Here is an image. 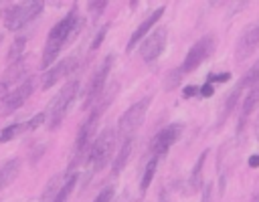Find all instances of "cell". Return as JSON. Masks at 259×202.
Returning <instances> with one entry per match:
<instances>
[{"label":"cell","mask_w":259,"mask_h":202,"mask_svg":"<svg viewBox=\"0 0 259 202\" xmlns=\"http://www.w3.org/2000/svg\"><path fill=\"white\" fill-rule=\"evenodd\" d=\"M83 26V18L79 16V8L73 6L51 30H49V36H47V44H45V50H42V59H40V69H51L55 63H57V57L59 53L63 50V46L81 30Z\"/></svg>","instance_id":"obj_1"},{"label":"cell","mask_w":259,"mask_h":202,"mask_svg":"<svg viewBox=\"0 0 259 202\" xmlns=\"http://www.w3.org/2000/svg\"><path fill=\"white\" fill-rule=\"evenodd\" d=\"M77 93H79V81H69V83H65L61 89H59V93L51 99V103H49V107H47V129L49 131H55L61 123H63V119H65V115H67V111H69V107L73 105V101H75V97H77Z\"/></svg>","instance_id":"obj_2"},{"label":"cell","mask_w":259,"mask_h":202,"mask_svg":"<svg viewBox=\"0 0 259 202\" xmlns=\"http://www.w3.org/2000/svg\"><path fill=\"white\" fill-rule=\"evenodd\" d=\"M45 4L38 0H30V2H20V4H12L8 8H4L2 18H4V26L12 32L22 30L26 24H30L40 12H42Z\"/></svg>","instance_id":"obj_3"},{"label":"cell","mask_w":259,"mask_h":202,"mask_svg":"<svg viewBox=\"0 0 259 202\" xmlns=\"http://www.w3.org/2000/svg\"><path fill=\"white\" fill-rule=\"evenodd\" d=\"M115 129H105V131H101L95 139H93V145H91V152H89V158H87V164L91 166V172H89V176L93 174V172H99V170H103L107 164H109V160H111V154H113V147H115ZM87 176V178H89Z\"/></svg>","instance_id":"obj_4"},{"label":"cell","mask_w":259,"mask_h":202,"mask_svg":"<svg viewBox=\"0 0 259 202\" xmlns=\"http://www.w3.org/2000/svg\"><path fill=\"white\" fill-rule=\"evenodd\" d=\"M148 107H150V97H142V99L136 101L132 107H127V109L123 111V115L119 117V121H117L115 133H117L121 139L134 137V131H136V129L144 123V119H146Z\"/></svg>","instance_id":"obj_5"},{"label":"cell","mask_w":259,"mask_h":202,"mask_svg":"<svg viewBox=\"0 0 259 202\" xmlns=\"http://www.w3.org/2000/svg\"><path fill=\"white\" fill-rule=\"evenodd\" d=\"M113 61H115V57H113V55H107V57L103 59V63L97 67V71L93 73V77H91V81H89V85H87V89H85L83 109L91 107V105L101 97V93H103V89H105V83H107V77H109V73H111Z\"/></svg>","instance_id":"obj_6"},{"label":"cell","mask_w":259,"mask_h":202,"mask_svg":"<svg viewBox=\"0 0 259 202\" xmlns=\"http://www.w3.org/2000/svg\"><path fill=\"white\" fill-rule=\"evenodd\" d=\"M34 85H36L34 79H26V81H22L18 87H14V89H10L6 95H2V99H0V117H8V115H12L18 107H22L24 101L32 95Z\"/></svg>","instance_id":"obj_7"},{"label":"cell","mask_w":259,"mask_h":202,"mask_svg":"<svg viewBox=\"0 0 259 202\" xmlns=\"http://www.w3.org/2000/svg\"><path fill=\"white\" fill-rule=\"evenodd\" d=\"M212 50H214V40H212V36H204V38L196 40V42L190 46V50L186 53V57H184V61H182V65H180L182 75L196 71V69L210 57Z\"/></svg>","instance_id":"obj_8"},{"label":"cell","mask_w":259,"mask_h":202,"mask_svg":"<svg viewBox=\"0 0 259 202\" xmlns=\"http://www.w3.org/2000/svg\"><path fill=\"white\" fill-rule=\"evenodd\" d=\"M166 42H168V28L166 26H158L156 30H152L144 42L140 44V57L146 61V63H154L160 59V55L164 53L166 48Z\"/></svg>","instance_id":"obj_9"},{"label":"cell","mask_w":259,"mask_h":202,"mask_svg":"<svg viewBox=\"0 0 259 202\" xmlns=\"http://www.w3.org/2000/svg\"><path fill=\"white\" fill-rule=\"evenodd\" d=\"M182 129H184L182 123H170V125L162 127V129L152 137V141H150V152H152L156 158H162V156L178 141V137L182 135Z\"/></svg>","instance_id":"obj_10"},{"label":"cell","mask_w":259,"mask_h":202,"mask_svg":"<svg viewBox=\"0 0 259 202\" xmlns=\"http://www.w3.org/2000/svg\"><path fill=\"white\" fill-rule=\"evenodd\" d=\"M77 65H79V59L77 57H67V59H63V61H59V63H55L51 69H47L45 71V75H42V79H40V89L42 91H47V89H51L53 85H57L59 81H63L67 75H71L75 69H77Z\"/></svg>","instance_id":"obj_11"},{"label":"cell","mask_w":259,"mask_h":202,"mask_svg":"<svg viewBox=\"0 0 259 202\" xmlns=\"http://www.w3.org/2000/svg\"><path fill=\"white\" fill-rule=\"evenodd\" d=\"M257 48H259V26L253 24V26H247L241 32V36L235 44V61L237 63L247 61Z\"/></svg>","instance_id":"obj_12"},{"label":"cell","mask_w":259,"mask_h":202,"mask_svg":"<svg viewBox=\"0 0 259 202\" xmlns=\"http://www.w3.org/2000/svg\"><path fill=\"white\" fill-rule=\"evenodd\" d=\"M164 10H166L164 6H158V8H156V10H154V12H152V14L148 16V18H144V20L140 22V26H138V28H136V30L132 32V36H130V40H127L125 53H132V50L136 48V44H138V42H140L142 38H146V36H148V34L152 32V26H154V24H156V22H158V20L162 18Z\"/></svg>","instance_id":"obj_13"},{"label":"cell","mask_w":259,"mask_h":202,"mask_svg":"<svg viewBox=\"0 0 259 202\" xmlns=\"http://www.w3.org/2000/svg\"><path fill=\"white\" fill-rule=\"evenodd\" d=\"M24 73H26V59H20L18 63L8 65V69H6V71L2 73V77H0V95H6L8 89L24 77Z\"/></svg>","instance_id":"obj_14"},{"label":"cell","mask_w":259,"mask_h":202,"mask_svg":"<svg viewBox=\"0 0 259 202\" xmlns=\"http://www.w3.org/2000/svg\"><path fill=\"white\" fill-rule=\"evenodd\" d=\"M20 172V160L18 158H12V160H6L0 164V190L6 188Z\"/></svg>","instance_id":"obj_15"},{"label":"cell","mask_w":259,"mask_h":202,"mask_svg":"<svg viewBox=\"0 0 259 202\" xmlns=\"http://www.w3.org/2000/svg\"><path fill=\"white\" fill-rule=\"evenodd\" d=\"M132 145H134V137L121 141V147H119V152H117V156H115V160H113V164H111V174H113V176H117V174L125 168L127 158H130V154H132Z\"/></svg>","instance_id":"obj_16"},{"label":"cell","mask_w":259,"mask_h":202,"mask_svg":"<svg viewBox=\"0 0 259 202\" xmlns=\"http://www.w3.org/2000/svg\"><path fill=\"white\" fill-rule=\"evenodd\" d=\"M206 156H208V149H202V154L196 158V164L190 172V190L196 192L202 188V170H204V162H206Z\"/></svg>","instance_id":"obj_17"},{"label":"cell","mask_w":259,"mask_h":202,"mask_svg":"<svg viewBox=\"0 0 259 202\" xmlns=\"http://www.w3.org/2000/svg\"><path fill=\"white\" fill-rule=\"evenodd\" d=\"M77 180H79V174L77 172H67L65 178H63V184H61V190H59L55 202H67L69 196H71V192H73V188H75V184H77Z\"/></svg>","instance_id":"obj_18"},{"label":"cell","mask_w":259,"mask_h":202,"mask_svg":"<svg viewBox=\"0 0 259 202\" xmlns=\"http://www.w3.org/2000/svg\"><path fill=\"white\" fill-rule=\"evenodd\" d=\"M26 131H30L28 121H24V123H12V125H8V127H2V129H0V143L12 141L14 137H18V135H22V133H26Z\"/></svg>","instance_id":"obj_19"},{"label":"cell","mask_w":259,"mask_h":202,"mask_svg":"<svg viewBox=\"0 0 259 202\" xmlns=\"http://www.w3.org/2000/svg\"><path fill=\"white\" fill-rule=\"evenodd\" d=\"M63 178H65V176H53V178L49 180V184L45 186V190H42L38 202H55V200H57V194H59V190H61Z\"/></svg>","instance_id":"obj_20"},{"label":"cell","mask_w":259,"mask_h":202,"mask_svg":"<svg viewBox=\"0 0 259 202\" xmlns=\"http://www.w3.org/2000/svg\"><path fill=\"white\" fill-rule=\"evenodd\" d=\"M24 48H26V38L24 36H16L10 44V50L6 55V63L12 65V63H18L20 59H24Z\"/></svg>","instance_id":"obj_21"},{"label":"cell","mask_w":259,"mask_h":202,"mask_svg":"<svg viewBox=\"0 0 259 202\" xmlns=\"http://www.w3.org/2000/svg\"><path fill=\"white\" fill-rule=\"evenodd\" d=\"M158 160H160V158L154 156V158L146 164V170H144V176H142V182H140V194H142V196L148 192V188H150V184H152V180H154V176H156Z\"/></svg>","instance_id":"obj_22"},{"label":"cell","mask_w":259,"mask_h":202,"mask_svg":"<svg viewBox=\"0 0 259 202\" xmlns=\"http://www.w3.org/2000/svg\"><path fill=\"white\" fill-rule=\"evenodd\" d=\"M239 85L243 87V89H253V87H257L259 85V59L253 63V67L241 77V81H239Z\"/></svg>","instance_id":"obj_23"},{"label":"cell","mask_w":259,"mask_h":202,"mask_svg":"<svg viewBox=\"0 0 259 202\" xmlns=\"http://www.w3.org/2000/svg\"><path fill=\"white\" fill-rule=\"evenodd\" d=\"M241 93H243V87L237 83V85H235V89H233V91L227 95V101H225V107H223V119H221V123H223V121L229 117V113L235 109V105H237V101H239Z\"/></svg>","instance_id":"obj_24"},{"label":"cell","mask_w":259,"mask_h":202,"mask_svg":"<svg viewBox=\"0 0 259 202\" xmlns=\"http://www.w3.org/2000/svg\"><path fill=\"white\" fill-rule=\"evenodd\" d=\"M182 71L180 69H174V71H170L168 75H166V79H164V89L166 91H170V89H176L178 87V83L182 81Z\"/></svg>","instance_id":"obj_25"},{"label":"cell","mask_w":259,"mask_h":202,"mask_svg":"<svg viewBox=\"0 0 259 202\" xmlns=\"http://www.w3.org/2000/svg\"><path fill=\"white\" fill-rule=\"evenodd\" d=\"M45 121H47V113H45V111H40V113H34V115L28 119V127H30V131L38 129V127H40Z\"/></svg>","instance_id":"obj_26"},{"label":"cell","mask_w":259,"mask_h":202,"mask_svg":"<svg viewBox=\"0 0 259 202\" xmlns=\"http://www.w3.org/2000/svg\"><path fill=\"white\" fill-rule=\"evenodd\" d=\"M113 194H115V190H113V186H105L97 196H95V200L93 202H111V198H113Z\"/></svg>","instance_id":"obj_27"},{"label":"cell","mask_w":259,"mask_h":202,"mask_svg":"<svg viewBox=\"0 0 259 202\" xmlns=\"http://www.w3.org/2000/svg\"><path fill=\"white\" fill-rule=\"evenodd\" d=\"M107 30H109V24H103V26L97 30V36H95V40L91 42V50H97V48H99V44H101V40L105 38Z\"/></svg>","instance_id":"obj_28"},{"label":"cell","mask_w":259,"mask_h":202,"mask_svg":"<svg viewBox=\"0 0 259 202\" xmlns=\"http://www.w3.org/2000/svg\"><path fill=\"white\" fill-rule=\"evenodd\" d=\"M107 8V2L105 0H95V2H89V12L93 14V16H97L101 10H105Z\"/></svg>","instance_id":"obj_29"},{"label":"cell","mask_w":259,"mask_h":202,"mask_svg":"<svg viewBox=\"0 0 259 202\" xmlns=\"http://www.w3.org/2000/svg\"><path fill=\"white\" fill-rule=\"evenodd\" d=\"M229 79H231V73H219V75L217 73H210L206 77V83L212 85V83H223V81H229Z\"/></svg>","instance_id":"obj_30"},{"label":"cell","mask_w":259,"mask_h":202,"mask_svg":"<svg viewBox=\"0 0 259 202\" xmlns=\"http://www.w3.org/2000/svg\"><path fill=\"white\" fill-rule=\"evenodd\" d=\"M198 91H200V87H194V85H186V87L182 89V97H184V99H190V97L198 95Z\"/></svg>","instance_id":"obj_31"},{"label":"cell","mask_w":259,"mask_h":202,"mask_svg":"<svg viewBox=\"0 0 259 202\" xmlns=\"http://www.w3.org/2000/svg\"><path fill=\"white\" fill-rule=\"evenodd\" d=\"M200 202H212V184H210V182H208V184H204Z\"/></svg>","instance_id":"obj_32"},{"label":"cell","mask_w":259,"mask_h":202,"mask_svg":"<svg viewBox=\"0 0 259 202\" xmlns=\"http://www.w3.org/2000/svg\"><path fill=\"white\" fill-rule=\"evenodd\" d=\"M212 93H214V87H212L210 83H204V85L200 87V91H198L200 97H212Z\"/></svg>","instance_id":"obj_33"},{"label":"cell","mask_w":259,"mask_h":202,"mask_svg":"<svg viewBox=\"0 0 259 202\" xmlns=\"http://www.w3.org/2000/svg\"><path fill=\"white\" fill-rule=\"evenodd\" d=\"M249 166L251 168H259V156H251L249 158Z\"/></svg>","instance_id":"obj_34"},{"label":"cell","mask_w":259,"mask_h":202,"mask_svg":"<svg viewBox=\"0 0 259 202\" xmlns=\"http://www.w3.org/2000/svg\"><path fill=\"white\" fill-rule=\"evenodd\" d=\"M251 202H259V192H257V194H255V196L251 198Z\"/></svg>","instance_id":"obj_35"},{"label":"cell","mask_w":259,"mask_h":202,"mask_svg":"<svg viewBox=\"0 0 259 202\" xmlns=\"http://www.w3.org/2000/svg\"><path fill=\"white\" fill-rule=\"evenodd\" d=\"M0 42H2V36H0Z\"/></svg>","instance_id":"obj_36"},{"label":"cell","mask_w":259,"mask_h":202,"mask_svg":"<svg viewBox=\"0 0 259 202\" xmlns=\"http://www.w3.org/2000/svg\"><path fill=\"white\" fill-rule=\"evenodd\" d=\"M257 26H259V22H257Z\"/></svg>","instance_id":"obj_37"}]
</instances>
